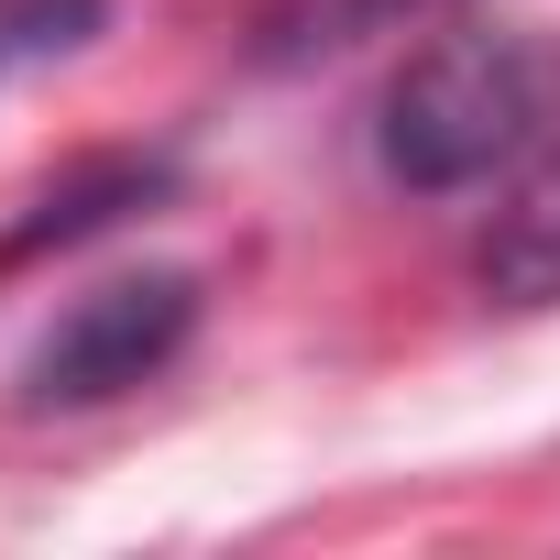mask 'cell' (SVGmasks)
Returning a JSON list of instances; mask_svg holds the SVG:
<instances>
[{
	"label": "cell",
	"instance_id": "cell-5",
	"mask_svg": "<svg viewBox=\"0 0 560 560\" xmlns=\"http://www.w3.org/2000/svg\"><path fill=\"white\" fill-rule=\"evenodd\" d=\"M100 23H110V0H0V78L78 56Z\"/></svg>",
	"mask_w": 560,
	"mask_h": 560
},
{
	"label": "cell",
	"instance_id": "cell-1",
	"mask_svg": "<svg viewBox=\"0 0 560 560\" xmlns=\"http://www.w3.org/2000/svg\"><path fill=\"white\" fill-rule=\"evenodd\" d=\"M560 121V56L538 34H505V23H462V34H429L396 89H385V121H374V154L396 187L418 198H462L483 176H505L516 154H538V132Z\"/></svg>",
	"mask_w": 560,
	"mask_h": 560
},
{
	"label": "cell",
	"instance_id": "cell-4",
	"mask_svg": "<svg viewBox=\"0 0 560 560\" xmlns=\"http://www.w3.org/2000/svg\"><path fill=\"white\" fill-rule=\"evenodd\" d=\"M418 12H451V0H264L253 23V67H319V56H352Z\"/></svg>",
	"mask_w": 560,
	"mask_h": 560
},
{
	"label": "cell",
	"instance_id": "cell-3",
	"mask_svg": "<svg viewBox=\"0 0 560 560\" xmlns=\"http://www.w3.org/2000/svg\"><path fill=\"white\" fill-rule=\"evenodd\" d=\"M472 275L494 308H560V154L494 209V231L472 242Z\"/></svg>",
	"mask_w": 560,
	"mask_h": 560
},
{
	"label": "cell",
	"instance_id": "cell-2",
	"mask_svg": "<svg viewBox=\"0 0 560 560\" xmlns=\"http://www.w3.org/2000/svg\"><path fill=\"white\" fill-rule=\"evenodd\" d=\"M198 330V275L187 264H143V275H110V287L67 298V319L23 352V407H110L132 396L143 374H165Z\"/></svg>",
	"mask_w": 560,
	"mask_h": 560
}]
</instances>
